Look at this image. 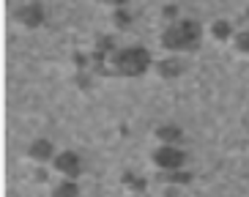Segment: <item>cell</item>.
<instances>
[{"mask_svg": "<svg viewBox=\"0 0 249 197\" xmlns=\"http://www.w3.org/2000/svg\"><path fill=\"white\" fill-rule=\"evenodd\" d=\"M159 41L170 55H189V52L200 50V44H203V28H200L197 19L181 17V19L170 22L167 28L161 30Z\"/></svg>", "mask_w": 249, "mask_h": 197, "instance_id": "obj_1", "label": "cell"}, {"mask_svg": "<svg viewBox=\"0 0 249 197\" xmlns=\"http://www.w3.org/2000/svg\"><path fill=\"white\" fill-rule=\"evenodd\" d=\"M110 66L112 72L121 74V77H140V74H145L151 66H154V58H151V52L145 47H140V44H126V47H118L112 52L110 58Z\"/></svg>", "mask_w": 249, "mask_h": 197, "instance_id": "obj_2", "label": "cell"}, {"mask_svg": "<svg viewBox=\"0 0 249 197\" xmlns=\"http://www.w3.org/2000/svg\"><path fill=\"white\" fill-rule=\"evenodd\" d=\"M151 159H154L159 173H173V170H183V164H186V151L181 145H159L151 153Z\"/></svg>", "mask_w": 249, "mask_h": 197, "instance_id": "obj_3", "label": "cell"}, {"mask_svg": "<svg viewBox=\"0 0 249 197\" xmlns=\"http://www.w3.org/2000/svg\"><path fill=\"white\" fill-rule=\"evenodd\" d=\"M11 19H14L19 28H41L47 14H44V6H41L38 0H25V3H19V6L11 11Z\"/></svg>", "mask_w": 249, "mask_h": 197, "instance_id": "obj_4", "label": "cell"}, {"mask_svg": "<svg viewBox=\"0 0 249 197\" xmlns=\"http://www.w3.org/2000/svg\"><path fill=\"white\" fill-rule=\"evenodd\" d=\"M82 167H85V164H82V156L74 153V151H58V156H55L52 164H50V170L58 175V178H74V181L82 175Z\"/></svg>", "mask_w": 249, "mask_h": 197, "instance_id": "obj_5", "label": "cell"}, {"mask_svg": "<svg viewBox=\"0 0 249 197\" xmlns=\"http://www.w3.org/2000/svg\"><path fill=\"white\" fill-rule=\"evenodd\" d=\"M55 156H58V148H55V143L47 140V137H36L28 145V159L36 161V164H52Z\"/></svg>", "mask_w": 249, "mask_h": 197, "instance_id": "obj_6", "label": "cell"}, {"mask_svg": "<svg viewBox=\"0 0 249 197\" xmlns=\"http://www.w3.org/2000/svg\"><path fill=\"white\" fill-rule=\"evenodd\" d=\"M156 66V74L159 77H164V80H176V77H181L183 72H186V60H183V55H170V58L159 60Z\"/></svg>", "mask_w": 249, "mask_h": 197, "instance_id": "obj_7", "label": "cell"}, {"mask_svg": "<svg viewBox=\"0 0 249 197\" xmlns=\"http://www.w3.org/2000/svg\"><path fill=\"white\" fill-rule=\"evenodd\" d=\"M235 33H238V30H233V25H230L227 19H213L211 28H208V36H211L216 44H233Z\"/></svg>", "mask_w": 249, "mask_h": 197, "instance_id": "obj_8", "label": "cell"}, {"mask_svg": "<svg viewBox=\"0 0 249 197\" xmlns=\"http://www.w3.org/2000/svg\"><path fill=\"white\" fill-rule=\"evenodd\" d=\"M156 140H159V145H181L183 129L178 124H161L159 129H156Z\"/></svg>", "mask_w": 249, "mask_h": 197, "instance_id": "obj_9", "label": "cell"}, {"mask_svg": "<svg viewBox=\"0 0 249 197\" xmlns=\"http://www.w3.org/2000/svg\"><path fill=\"white\" fill-rule=\"evenodd\" d=\"M52 197H80V183L74 178H58L52 183Z\"/></svg>", "mask_w": 249, "mask_h": 197, "instance_id": "obj_10", "label": "cell"}, {"mask_svg": "<svg viewBox=\"0 0 249 197\" xmlns=\"http://www.w3.org/2000/svg\"><path fill=\"white\" fill-rule=\"evenodd\" d=\"M159 181L167 183V186H186L192 181V175L183 173V170H173V173H159Z\"/></svg>", "mask_w": 249, "mask_h": 197, "instance_id": "obj_11", "label": "cell"}, {"mask_svg": "<svg viewBox=\"0 0 249 197\" xmlns=\"http://www.w3.org/2000/svg\"><path fill=\"white\" fill-rule=\"evenodd\" d=\"M233 50L238 55H249V30H238L233 38Z\"/></svg>", "mask_w": 249, "mask_h": 197, "instance_id": "obj_12", "label": "cell"}, {"mask_svg": "<svg viewBox=\"0 0 249 197\" xmlns=\"http://www.w3.org/2000/svg\"><path fill=\"white\" fill-rule=\"evenodd\" d=\"M112 22H115V28L126 30L129 25H132V14H129L126 8H115V11H112Z\"/></svg>", "mask_w": 249, "mask_h": 197, "instance_id": "obj_13", "label": "cell"}, {"mask_svg": "<svg viewBox=\"0 0 249 197\" xmlns=\"http://www.w3.org/2000/svg\"><path fill=\"white\" fill-rule=\"evenodd\" d=\"M102 3H110V6H115V8H126L129 0H102Z\"/></svg>", "mask_w": 249, "mask_h": 197, "instance_id": "obj_14", "label": "cell"}, {"mask_svg": "<svg viewBox=\"0 0 249 197\" xmlns=\"http://www.w3.org/2000/svg\"><path fill=\"white\" fill-rule=\"evenodd\" d=\"M247 17H249V8H247Z\"/></svg>", "mask_w": 249, "mask_h": 197, "instance_id": "obj_15", "label": "cell"}]
</instances>
